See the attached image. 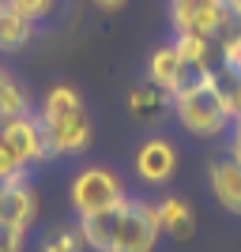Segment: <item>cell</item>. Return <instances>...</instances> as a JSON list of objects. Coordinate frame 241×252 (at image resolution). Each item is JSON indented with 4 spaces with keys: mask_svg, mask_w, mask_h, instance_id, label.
I'll use <instances>...</instances> for the list:
<instances>
[{
    "mask_svg": "<svg viewBox=\"0 0 241 252\" xmlns=\"http://www.w3.org/2000/svg\"><path fill=\"white\" fill-rule=\"evenodd\" d=\"M170 105H173L177 125L196 139H215L222 132H230V125H234V105L211 75H200V79L185 83L170 98Z\"/></svg>",
    "mask_w": 241,
    "mask_h": 252,
    "instance_id": "6da1fadb",
    "label": "cell"
},
{
    "mask_svg": "<svg viewBox=\"0 0 241 252\" xmlns=\"http://www.w3.org/2000/svg\"><path fill=\"white\" fill-rule=\"evenodd\" d=\"M128 192H125V181L117 177L113 169L105 166H87L79 169L72 177V189H68V200H72L75 215L83 219V215H95V211H105L113 207V203H121Z\"/></svg>",
    "mask_w": 241,
    "mask_h": 252,
    "instance_id": "7a4b0ae2",
    "label": "cell"
},
{
    "mask_svg": "<svg viewBox=\"0 0 241 252\" xmlns=\"http://www.w3.org/2000/svg\"><path fill=\"white\" fill-rule=\"evenodd\" d=\"M158 233H162L158 203H151V200H132V196H128L125 207H121V222H117L113 252H155Z\"/></svg>",
    "mask_w": 241,
    "mask_h": 252,
    "instance_id": "3957f363",
    "label": "cell"
},
{
    "mask_svg": "<svg viewBox=\"0 0 241 252\" xmlns=\"http://www.w3.org/2000/svg\"><path fill=\"white\" fill-rule=\"evenodd\" d=\"M0 136H4L8 151H11L15 158H19V162H23L27 169H31L34 162H45V158H49L42 117L23 113V117H11V121H0Z\"/></svg>",
    "mask_w": 241,
    "mask_h": 252,
    "instance_id": "277c9868",
    "label": "cell"
},
{
    "mask_svg": "<svg viewBox=\"0 0 241 252\" xmlns=\"http://www.w3.org/2000/svg\"><path fill=\"white\" fill-rule=\"evenodd\" d=\"M226 0H170V23L173 34H200V38H215L219 23L226 15Z\"/></svg>",
    "mask_w": 241,
    "mask_h": 252,
    "instance_id": "5b68a950",
    "label": "cell"
},
{
    "mask_svg": "<svg viewBox=\"0 0 241 252\" xmlns=\"http://www.w3.org/2000/svg\"><path fill=\"white\" fill-rule=\"evenodd\" d=\"M42 128H45L49 158L83 155V151L91 147V121H87V109H75V113L57 117V121H42Z\"/></svg>",
    "mask_w": 241,
    "mask_h": 252,
    "instance_id": "8992f818",
    "label": "cell"
},
{
    "mask_svg": "<svg viewBox=\"0 0 241 252\" xmlns=\"http://www.w3.org/2000/svg\"><path fill=\"white\" fill-rule=\"evenodd\" d=\"M132 169H136V177L143 181V185H166V181L177 173V147H173L166 136H147L136 147Z\"/></svg>",
    "mask_w": 241,
    "mask_h": 252,
    "instance_id": "52a82bcc",
    "label": "cell"
},
{
    "mask_svg": "<svg viewBox=\"0 0 241 252\" xmlns=\"http://www.w3.org/2000/svg\"><path fill=\"white\" fill-rule=\"evenodd\" d=\"M38 215V192L31 189L27 173L15 181H4L0 185V222L4 226H15V230H27Z\"/></svg>",
    "mask_w": 241,
    "mask_h": 252,
    "instance_id": "ba28073f",
    "label": "cell"
},
{
    "mask_svg": "<svg viewBox=\"0 0 241 252\" xmlns=\"http://www.w3.org/2000/svg\"><path fill=\"white\" fill-rule=\"evenodd\" d=\"M192 79H200V75L189 72V64L181 61V53L173 49V42L170 45H158L155 53H151V64H147V83H155L162 94H177L185 83H192Z\"/></svg>",
    "mask_w": 241,
    "mask_h": 252,
    "instance_id": "9c48e42d",
    "label": "cell"
},
{
    "mask_svg": "<svg viewBox=\"0 0 241 252\" xmlns=\"http://www.w3.org/2000/svg\"><path fill=\"white\" fill-rule=\"evenodd\" d=\"M207 181H211V192L230 215H241V162L238 158H215L207 169Z\"/></svg>",
    "mask_w": 241,
    "mask_h": 252,
    "instance_id": "30bf717a",
    "label": "cell"
},
{
    "mask_svg": "<svg viewBox=\"0 0 241 252\" xmlns=\"http://www.w3.org/2000/svg\"><path fill=\"white\" fill-rule=\"evenodd\" d=\"M125 200H128V196H125ZM125 200L113 203V207H105V211H95V215H83V219H79V233H83L87 249H95V252H113L117 222H121V207H125Z\"/></svg>",
    "mask_w": 241,
    "mask_h": 252,
    "instance_id": "8fae6325",
    "label": "cell"
},
{
    "mask_svg": "<svg viewBox=\"0 0 241 252\" xmlns=\"http://www.w3.org/2000/svg\"><path fill=\"white\" fill-rule=\"evenodd\" d=\"M166 105H170V94H162L155 83H139L128 91V113L136 117L139 125H155Z\"/></svg>",
    "mask_w": 241,
    "mask_h": 252,
    "instance_id": "7c38bea8",
    "label": "cell"
},
{
    "mask_svg": "<svg viewBox=\"0 0 241 252\" xmlns=\"http://www.w3.org/2000/svg\"><path fill=\"white\" fill-rule=\"evenodd\" d=\"M34 38V23L23 19L8 0H0V53H15Z\"/></svg>",
    "mask_w": 241,
    "mask_h": 252,
    "instance_id": "4fadbf2b",
    "label": "cell"
},
{
    "mask_svg": "<svg viewBox=\"0 0 241 252\" xmlns=\"http://www.w3.org/2000/svg\"><path fill=\"white\" fill-rule=\"evenodd\" d=\"M158 219H162V230L173 233V237H192V226H196V219H192V211L185 200H177V196H166V200H158Z\"/></svg>",
    "mask_w": 241,
    "mask_h": 252,
    "instance_id": "5bb4252c",
    "label": "cell"
},
{
    "mask_svg": "<svg viewBox=\"0 0 241 252\" xmlns=\"http://www.w3.org/2000/svg\"><path fill=\"white\" fill-rule=\"evenodd\" d=\"M75 109H83L79 91L68 87V83H61V87H49V91H45L38 117H42V121H57V117H68V113H75Z\"/></svg>",
    "mask_w": 241,
    "mask_h": 252,
    "instance_id": "9a60e30c",
    "label": "cell"
},
{
    "mask_svg": "<svg viewBox=\"0 0 241 252\" xmlns=\"http://www.w3.org/2000/svg\"><path fill=\"white\" fill-rule=\"evenodd\" d=\"M23 113H31V98H27V91L19 87L15 75L0 68V121H11V117H23Z\"/></svg>",
    "mask_w": 241,
    "mask_h": 252,
    "instance_id": "2e32d148",
    "label": "cell"
},
{
    "mask_svg": "<svg viewBox=\"0 0 241 252\" xmlns=\"http://www.w3.org/2000/svg\"><path fill=\"white\" fill-rule=\"evenodd\" d=\"M83 249L87 241L79 233V226H57L42 237V252H83Z\"/></svg>",
    "mask_w": 241,
    "mask_h": 252,
    "instance_id": "e0dca14e",
    "label": "cell"
},
{
    "mask_svg": "<svg viewBox=\"0 0 241 252\" xmlns=\"http://www.w3.org/2000/svg\"><path fill=\"white\" fill-rule=\"evenodd\" d=\"M8 4H11L15 11H19L23 19L38 23V19H45V15L53 11V4H57V0H8Z\"/></svg>",
    "mask_w": 241,
    "mask_h": 252,
    "instance_id": "ac0fdd59",
    "label": "cell"
},
{
    "mask_svg": "<svg viewBox=\"0 0 241 252\" xmlns=\"http://www.w3.org/2000/svg\"><path fill=\"white\" fill-rule=\"evenodd\" d=\"M27 173V166H23L19 158L8 151V143H4V136H0V181H15Z\"/></svg>",
    "mask_w": 241,
    "mask_h": 252,
    "instance_id": "d6986e66",
    "label": "cell"
},
{
    "mask_svg": "<svg viewBox=\"0 0 241 252\" xmlns=\"http://www.w3.org/2000/svg\"><path fill=\"white\" fill-rule=\"evenodd\" d=\"M23 233L27 230H15V226L0 222V252H23Z\"/></svg>",
    "mask_w": 241,
    "mask_h": 252,
    "instance_id": "ffe728a7",
    "label": "cell"
},
{
    "mask_svg": "<svg viewBox=\"0 0 241 252\" xmlns=\"http://www.w3.org/2000/svg\"><path fill=\"white\" fill-rule=\"evenodd\" d=\"M230 158L241 162V113L234 117V125H230Z\"/></svg>",
    "mask_w": 241,
    "mask_h": 252,
    "instance_id": "44dd1931",
    "label": "cell"
},
{
    "mask_svg": "<svg viewBox=\"0 0 241 252\" xmlns=\"http://www.w3.org/2000/svg\"><path fill=\"white\" fill-rule=\"evenodd\" d=\"M95 4L102 11H121V8H125V0H95Z\"/></svg>",
    "mask_w": 241,
    "mask_h": 252,
    "instance_id": "7402d4cb",
    "label": "cell"
},
{
    "mask_svg": "<svg viewBox=\"0 0 241 252\" xmlns=\"http://www.w3.org/2000/svg\"><path fill=\"white\" fill-rule=\"evenodd\" d=\"M230 102H234V117H238V113H241V75H238V87H234Z\"/></svg>",
    "mask_w": 241,
    "mask_h": 252,
    "instance_id": "603a6c76",
    "label": "cell"
},
{
    "mask_svg": "<svg viewBox=\"0 0 241 252\" xmlns=\"http://www.w3.org/2000/svg\"><path fill=\"white\" fill-rule=\"evenodd\" d=\"M230 8H234V11H238V15H241V0H230Z\"/></svg>",
    "mask_w": 241,
    "mask_h": 252,
    "instance_id": "cb8c5ba5",
    "label": "cell"
},
{
    "mask_svg": "<svg viewBox=\"0 0 241 252\" xmlns=\"http://www.w3.org/2000/svg\"><path fill=\"white\" fill-rule=\"evenodd\" d=\"M0 185H4V181H0Z\"/></svg>",
    "mask_w": 241,
    "mask_h": 252,
    "instance_id": "d4e9b609",
    "label": "cell"
}]
</instances>
